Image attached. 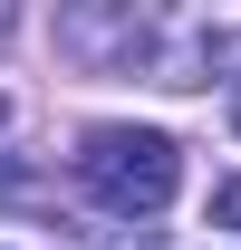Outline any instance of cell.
<instances>
[{"mask_svg":"<svg viewBox=\"0 0 241 250\" xmlns=\"http://www.w3.org/2000/svg\"><path fill=\"white\" fill-rule=\"evenodd\" d=\"M77 183H87L116 221H145V212L174 202L183 154H174V135H154V125H96L87 145H77Z\"/></svg>","mask_w":241,"mask_h":250,"instance_id":"1","label":"cell"},{"mask_svg":"<svg viewBox=\"0 0 241 250\" xmlns=\"http://www.w3.org/2000/svg\"><path fill=\"white\" fill-rule=\"evenodd\" d=\"M212 221H222V231H241V173H232L222 192H212Z\"/></svg>","mask_w":241,"mask_h":250,"instance_id":"2","label":"cell"},{"mask_svg":"<svg viewBox=\"0 0 241 250\" xmlns=\"http://www.w3.org/2000/svg\"><path fill=\"white\" fill-rule=\"evenodd\" d=\"M232 125H241V96H232Z\"/></svg>","mask_w":241,"mask_h":250,"instance_id":"3","label":"cell"},{"mask_svg":"<svg viewBox=\"0 0 241 250\" xmlns=\"http://www.w3.org/2000/svg\"><path fill=\"white\" fill-rule=\"evenodd\" d=\"M0 116H10V106H0Z\"/></svg>","mask_w":241,"mask_h":250,"instance_id":"4","label":"cell"}]
</instances>
